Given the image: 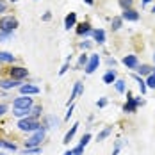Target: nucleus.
Returning a JSON list of instances; mask_svg holds the SVG:
<instances>
[{
	"instance_id": "obj_1",
	"label": "nucleus",
	"mask_w": 155,
	"mask_h": 155,
	"mask_svg": "<svg viewBox=\"0 0 155 155\" xmlns=\"http://www.w3.org/2000/svg\"><path fill=\"white\" fill-rule=\"evenodd\" d=\"M18 130H21V132H36V130H39V128H43L41 123L34 118V116H29V118H23V120H18Z\"/></svg>"
},
{
	"instance_id": "obj_2",
	"label": "nucleus",
	"mask_w": 155,
	"mask_h": 155,
	"mask_svg": "<svg viewBox=\"0 0 155 155\" xmlns=\"http://www.w3.org/2000/svg\"><path fill=\"white\" fill-rule=\"evenodd\" d=\"M18 18L15 16H2L0 18V32H5V34H13V31L18 29Z\"/></svg>"
},
{
	"instance_id": "obj_3",
	"label": "nucleus",
	"mask_w": 155,
	"mask_h": 155,
	"mask_svg": "<svg viewBox=\"0 0 155 155\" xmlns=\"http://www.w3.org/2000/svg\"><path fill=\"white\" fill-rule=\"evenodd\" d=\"M45 132H47L45 125H43V128H39V130H36V132H32V136L25 141V148H38V146L41 144V141L45 139Z\"/></svg>"
},
{
	"instance_id": "obj_4",
	"label": "nucleus",
	"mask_w": 155,
	"mask_h": 155,
	"mask_svg": "<svg viewBox=\"0 0 155 155\" xmlns=\"http://www.w3.org/2000/svg\"><path fill=\"white\" fill-rule=\"evenodd\" d=\"M143 104H144V102H143V98H141V96L134 98L130 91H127V104L123 105V110H125V112H136L137 107L143 105Z\"/></svg>"
},
{
	"instance_id": "obj_5",
	"label": "nucleus",
	"mask_w": 155,
	"mask_h": 155,
	"mask_svg": "<svg viewBox=\"0 0 155 155\" xmlns=\"http://www.w3.org/2000/svg\"><path fill=\"white\" fill-rule=\"evenodd\" d=\"M34 107V100H32L31 96H18L15 98V102H13V109H31Z\"/></svg>"
},
{
	"instance_id": "obj_6",
	"label": "nucleus",
	"mask_w": 155,
	"mask_h": 155,
	"mask_svg": "<svg viewBox=\"0 0 155 155\" xmlns=\"http://www.w3.org/2000/svg\"><path fill=\"white\" fill-rule=\"evenodd\" d=\"M98 66H100V55H98V54H91L87 64L84 66V70H86V73H87V75H91V73L96 71V68H98Z\"/></svg>"
},
{
	"instance_id": "obj_7",
	"label": "nucleus",
	"mask_w": 155,
	"mask_h": 155,
	"mask_svg": "<svg viewBox=\"0 0 155 155\" xmlns=\"http://www.w3.org/2000/svg\"><path fill=\"white\" fill-rule=\"evenodd\" d=\"M9 75H11V78H15V80H21V78H25L29 75V70L23 68V66H13L9 70Z\"/></svg>"
},
{
	"instance_id": "obj_8",
	"label": "nucleus",
	"mask_w": 155,
	"mask_h": 155,
	"mask_svg": "<svg viewBox=\"0 0 155 155\" xmlns=\"http://www.w3.org/2000/svg\"><path fill=\"white\" fill-rule=\"evenodd\" d=\"M18 89L23 96H34V94L41 93V89L38 86H34V84H21V87H18Z\"/></svg>"
},
{
	"instance_id": "obj_9",
	"label": "nucleus",
	"mask_w": 155,
	"mask_h": 155,
	"mask_svg": "<svg viewBox=\"0 0 155 155\" xmlns=\"http://www.w3.org/2000/svg\"><path fill=\"white\" fill-rule=\"evenodd\" d=\"M84 93V84L82 82H75L73 84V89H71V94H70V98H68V105H71L75 100H77L78 94Z\"/></svg>"
},
{
	"instance_id": "obj_10",
	"label": "nucleus",
	"mask_w": 155,
	"mask_h": 155,
	"mask_svg": "<svg viewBox=\"0 0 155 155\" xmlns=\"http://www.w3.org/2000/svg\"><path fill=\"white\" fill-rule=\"evenodd\" d=\"M0 87L4 91H9V89H16V87H21V82L15 80V78H5V80H0Z\"/></svg>"
},
{
	"instance_id": "obj_11",
	"label": "nucleus",
	"mask_w": 155,
	"mask_h": 155,
	"mask_svg": "<svg viewBox=\"0 0 155 155\" xmlns=\"http://www.w3.org/2000/svg\"><path fill=\"white\" fill-rule=\"evenodd\" d=\"M121 62H123L128 70H137V66H139L137 55H125L123 59H121Z\"/></svg>"
},
{
	"instance_id": "obj_12",
	"label": "nucleus",
	"mask_w": 155,
	"mask_h": 155,
	"mask_svg": "<svg viewBox=\"0 0 155 155\" xmlns=\"http://www.w3.org/2000/svg\"><path fill=\"white\" fill-rule=\"evenodd\" d=\"M121 18L127 20V21H137L139 20V13L136 9H125L123 13H121Z\"/></svg>"
},
{
	"instance_id": "obj_13",
	"label": "nucleus",
	"mask_w": 155,
	"mask_h": 155,
	"mask_svg": "<svg viewBox=\"0 0 155 155\" xmlns=\"http://www.w3.org/2000/svg\"><path fill=\"white\" fill-rule=\"evenodd\" d=\"M59 123H61V120L54 114H48L45 118V128H59Z\"/></svg>"
},
{
	"instance_id": "obj_14",
	"label": "nucleus",
	"mask_w": 155,
	"mask_h": 155,
	"mask_svg": "<svg viewBox=\"0 0 155 155\" xmlns=\"http://www.w3.org/2000/svg\"><path fill=\"white\" fill-rule=\"evenodd\" d=\"M77 25V13H70V15H66L64 18V29H73Z\"/></svg>"
},
{
	"instance_id": "obj_15",
	"label": "nucleus",
	"mask_w": 155,
	"mask_h": 155,
	"mask_svg": "<svg viewBox=\"0 0 155 155\" xmlns=\"http://www.w3.org/2000/svg\"><path fill=\"white\" fill-rule=\"evenodd\" d=\"M93 39L98 43V45H104L105 43V31L104 29H93Z\"/></svg>"
},
{
	"instance_id": "obj_16",
	"label": "nucleus",
	"mask_w": 155,
	"mask_h": 155,
	"mask_svg": "<svg viewBox=\"0 0 155 155\" xmlns=\"http://www.w3.org/2000/svg\"><path fill=\"white\" fill-rule=\"evenodd\" d=\"M16 57L11 54V52H4V50H0V64H11V62H15Z\"/></svg>"
},
{
	"instance_id": "obj_17",
	"label": "nucleus",
	"mask_w": 155,
	"mask_h": 155,
	"mask_svg": "<svg viewBox=\"0 0 155 155\" xmlns=\"http://www.w3.org/2000/svg\"><path fill=\"white\" fill-rule=\"evenodd\" d=\"M78 127H80L78 123H73V127H71V128H70V130H68V132L64 134V139H62V143H64V144H68L70 141H71L73 137H75V134H77Z\"/></svg>"
},
{
	"instance_id": "obj_18",
	"label": "nucleus",
	"mask_w": 155,
	"mask_h": 155,
	"mask_svg": "<svg viewBox=\"0 0 155 155\" xmlns=\"http://www.w3.org/2000/svg\"><path fill=\"white\" fill-rule=\"evenodd\" d=\"M77 34L78 36H89V34H93V29H91V25L86 21V23H80L77 27Z\"/></svg>"
},
{
	"instance_id": "obj_19",
	"label": "nucleus",
	"mask_w": 155,
	"mask_h": 155,
	"mask_svg": "<svg viewBox=\"0 0 155 155\" xmlns=\"http://www.w3.org/2000/svg\"><path fill=\"white\" fill-rule=\"evenodd\" d=\"M116 80H118V75H116L114 70H109L107 73L104 75V84H107V86H112Z\"/></svg>"
},
{
	"instance_id": "obj_20",
	"label": "nucleus",
	"mask_w": 155,
	"mask_h": 155,
	"mask_svg": "<svg viewBox=\"0 0 155 155\" xmlns=\"http://www.w3.org/2000/svg\"><path fill=\"white\" fill-rule=\"evenodd\" d=\"M136 71H137V75H141V77H143V75H146V77H148V75H152V73H153V68H152V66H148V64H139Z\"/></svg>"
},
{
	"instance_id": "obj_21",
	"label": "nucleus",
	"mask_w": 155,
	"mask_h": 155,
	"mask_svg": "<svg viewBox=\"0 0 155 155\" xmlns=\"http://www.w3.org/2000/svg\"><path fill=\"white\" fill-rule=\"evenodd\" d=\"M31 109H15L13 114H15L18 120H23V118H29V116H31Z\"/></svg>"
},
{
	"instance_id": "obj_22",
	"label": "nucleus",
	"mask_w": 155,
	"mask_h": 155,
	"mask_svg": "<svg viewBox=\"0 0 155 155\" xmlns=\"http://www.w3.org/2000/svg\"><path fill=\"white\" fill-rule=\"evenodd\" d=\"M134 80L137 82V86H139V89H141V94H146V89H148V86H146V80H143L141 78V75H134Z\"/></svg>"
},
{
	"instance_id": "obj_23",
	"label": "nucleus",
	"mask_w": 155,
	"mask_h": 155,
	"mask_svg": "<svg viewBox=\"0 0 155 155\" xmlns=\"http://www.w3.org/2000/svg\"><path fill=\"white\" fill-rule=\"evenodd\" d=\"M121 25H123V18H121V16H114V18L110 20V27H112V31H120Z\"/></svg>"
},
{
	"instance_id": "obj_24",
	"label": "nucleus",
	"mask_w": 155,
	"mask_h": 155,
	"mask_svg": "<svg viewBox=\"0 0 155 155\" xmlns=\"http://www.w3.org/2000/svg\"><path fill=\"white\" fill-rule=\"evenodd\" d=\"M110 134H112V127H105V128H104V130H102V132H100V134L96 136V141L100 143V141L107 139V137L110 136Z\"/></svg>"
},
{
	"instance_id": "obj_25",
	"label": "nucleus",
	"mask_w": 155,
	"mask_h": 155,
	"mask_svg": "<svg viewBox=\"0 0 155 155\" xmlns=\"http://www.w3.org/2000/svg\"><path fill=\"white\" fill-rule=\"evenodd\" d=\"M114 87H116V91L120 94H123L125 91H127V84H125V80H121V78H118V80L114 82Z\"/></svg>"
},
{
	"instance_id": "obj_26",
	"label": "nucleus",
	"mask_w": 155,
	"mask_h": 155,
	"mask_svg": "<svg viewBox=\"0 0 155 155\" xmlns=\"http://www.w3.org/2000/svg\"><path fill=\"white\" fill-rule=\"evenodd\" d=\"M2 148H5L7 152H18V146H16L15 143H9V141L2 139Z\"/></svg>"
},
{
	"instance_id": "obj_27",
	"label": "nucleus",
	"mask_w": 155,
	"mask_h": 155,
	"mask_svg": "<svg viewBox=\"0 0 155 155\" xmlns=\"http://www.w3.org/2000/svg\"><path fill=\"white\" fill-rule=\"evenodd\" d=\"M41 112H43V107L41 105H34L31 109V116H34L36 120H38V116H41Z\"/></svg>"
},
{
	"instance_id": "obj_28",
	"label": "nucleus",
	"mask_w": 155,
	"mask_h": 155,
	"mask_svg": "<svg viewBox=\"0 0 155 155\" xmlns=\"http://www.w3.org/2000/svg\"><path fill=\"white\" fill-rule=\"evenodd\" d=\"M89 141H91V134L87 132V134H84V136H82V139H80V143H78V144H80L82 148H86V146L89 144Z\"/></svg>"
},
{
	"instance_id": "obj_29",
	"label": "nucleus",
	"mask_w": 155,
	"mask_h": 155,
	"mask_svg": "<svg viewBox=\"0 0 155 155\" xmlns=\"http://www.w3.org/2000/svg\"><path fill=\"white\" fill-rule=\"evenodd\" d=\"M118 4L121 5V9H132V4H134V0H118Z\"/></svg>"
},
{
	"instance_id": "obj_30",
	"label": "nucleus",
	"mask_w": 155,
	"mask_h": 155,
	"mask_svg": "<svg viewBox=\"0 0 155 155\" xmlns=\"http://www.w3.org/2000/svg\"><path fill=\"white\" fill-rule=\"evenodd\" d=\"M87 61H89V55H86V54H82V55L78 57V62H77V66H78V68H82V66H86V64H87Z\"/></svg>"
},
{
	"instance_id": "obj_31",
	"label": "nucleus",
	"mask_w": 155,
	"mask_h": 155,
	"mask_svg": "<svg viewBox=\"0 0 155 155\" xmlns=\"http://www.w3.org/2000/svg\"><path fill=\"white\" fill-rule=\"evenodd\" d=\"M70 61H71V55H70V57H66V62L62 64V68L59 70V75H64V73L68 71V68H70Z\"/></svg>"
},
{
	"instance_id": "obj_32",
	"label": "nucleus",
	"mask_w": 155,
	"mask_h": 155,
	"mask_svg": "<svg viewBox=\"0 0 155 155\" xmlns=\"http://www.w3.org/2000/svg\"><path fill=\"white\" fill-rule=\"evenodd\" d=\"M146 86L152 87V89H155V73H152V75L146 77Z\"/></svg>"
},
{
	"instance_id": "obj_33",
	"label": "nucleus",
	"mask_w": 155,
	"mask_h": 155,
	"mask_svg": "<svg viewBox=\"0 0 155 155\" xmlns=\"http://www.w3.org/2000/svg\"><path fill=\"white\" fill-rule=\"evenodd\" d=\"M41 152V148L38 146V148H25V152H23V155H32V153H39Z\"/></svg>"
},
{
	"instance_id": "obj_34",
	"label": "nucleus",
	"mask_w": 155,
	"mask_h": 155,
	"mask_svg": "<svg viewBox=\"0 0 155 155\" xmlns=\"http://www.w3.org/2000/svg\"><path fill=\"white\" fill-rule=\"evenodd\" d=\"M107 104H109V100H107V98H100V100L96 102V105H98V109H104V107H107Z\"/></svg>"
},
{
	"instance_id": "obj_35",
	"label": "nucleus",
	"mask_w": 155,
	"mask_h": 155,
	"mask_svg": "<svg viewBox=\"0 0 155 155\" xmlns=\"http://www.w3.org/2000/svg\"><path fill=\"white\" fill-rule=\"evenodd\" d=\"M71 152H73V155H84V148H82V146L78 144V146H75V148H73Z\"/></svg>"
},
{
	"instance_id": "obj_36",
	"label": "nucleus",
	"mask_w": 155,
	"mask_h": 155,
	"mask_svg": "<svg viewBox=\"0 0 155 155\" xmlns=\"http://www.w3.org/2000/svg\"><path fill=\"white\" fill-rule=\"evenodd\" d=\"M120 150H121V139H118V141H116V148H114L112 155H118V153H120Z\"/></svg>"
},
{
	"instance_id": "obj_37",
	"label": "nucleus",
	"mask_w": 155,
	"mask_h": 155,
	"mask_svg": "<svg viewBox=\"0 0 155 155\" xmlns=\"http://www.w3.org/2000/svg\"><path fill=\"white\" fill-rule=\"evenodd\" d=\"M73 109H75V105L71 104V105H70V109H68V112H66V116H64V120H70V118H71V114H73Z\"/></svg>"
},
{
	"instance_id": "obj_38",
	"label": "nucleus",
	"mask_w": 155,
	"mask_h": 155,
	"mask_svg": "<svg viewBox=\"0 0 155 155\" xmlns=\"http://www.w3.org/2000/svg\"><path fill=\"white\" fill-rule=\"evenodd\" d=\"M7 105H5V104H0V118H2V116H4V114H5V112H7Z\"/></svg>"
},
{
	"instance_id": "obj_39",
	"label": "nucleus",
	"mask_w": 155,
	"mask_h": 155,
	"mask_svg": "<svg viewBox=\"0 0 155 155\" xmlns=\"http://www.w3.org/2000/svg\"><path fill=\"white\" fill-rule=\"evenodd\" d=\"M13 34H5V32H0V41H5V39H9Z\"/></svg>"
},
{
	"instance_id": "obj_40",
	"label": "nucleus",
	"mask_w": 155,
	"mask_h": 155,
	"mask_svg": "<svg viewBox=\"0 0 155 155\" xmlns=\"http://www.w3.org/2000/svg\"><path fill=\"white\" fill-rule=\"evenodd\" d=\"M5 9H7V2L0 0V13H5Z\"/></svg>"
},
{
	"instance_id": "obj_41",
	"label": "nucleus",
	"mask_w": 155,
	"mask_h": 155,
	"mask_svg": "<svg viewBox=\"0 0 155 155\" xmlns=\"http://www.w3.org/2000/svg\"><path fill=\"white\" fill-rule=\"evenodd\" d=\"M50 18H52V15H50V11H47V13L43 15V18H41V20H43V21H50Z\"/></svg>"
},
{
	"instance_id": "obj_42",
	"label": "nucleus",
	"mask_w": 155,
	"mask_h": 155,
	"mask_svg": "<svg viewBox=\"0 0 155 155\" xmlns=\"http://www.w3.org/2000/svg\"><path fill=\"white\" fill-rule=\"evenodd\" d=\"M89 47H91L89 41H82V43H80V48H82V50H86V48H89Z\"/></svg>"
},
{
	"instance_id": "obj_43",
	"label": "nucleus",
	"mask_w": 155,
	"mask_h": 155,
	"mask_svg": "<svg viewBox=\"0 0 155 155\" xmlns=\"http://www.w3.org/2000/svg\"><path fill=\"white\" fill-rule=\"evenodd\" d=\"M107 64H109V66H116V61H114V59H110V57H109V59H107Z\"/></svg>"
},
{
	"instance_id": "obj_44",
	"label": "nucleus",
	"mask_w": 155,
	"mask_h": 155,
	"mask_svg": "<svg viewBox=\"0 0 155 155\" xmlns=\"http://www.w3.org/2000/svg\"><path fill=\"white\" fill-rule=\"evenodd\" d=\"M84 2H86L87 5H93V4H94V0H84Z\"/></svg>"
},
{
	"instance_id": "obj_45",
	"label": "nucleus",
	"mask_w": 155,
	"mask_h": 155,
	"mask_svg": "<svg viewBox=\"0 0 155 155\" xmlns=\"http://www.w3.org/2000/svg\"><path fill=\"white\" fill-rule=\"evenodd\" d=\"M62 155H73V152H71V150H68V152H64Z\"/></svg>"
},
{
	"instance_id": "obj_46",
	"label": "nucleus",
	"mask_w": 155,
	"mask_h": 155,
	"mask_svg": "<svg viewBox=\"0 0 155 155\" xmlns=\"http://www.w3.org/2000/svg\"><path fill=\"white\" fill-rule=\"evenodd\" d=\"M150 2H153V0H143V4L146 5V4H150Z\"/></svg>"
},
{
	"instance_id": "obj_47",
	"label": "nucleus",
	"mask_w": 155,
	"mask_h": 155,
	"mask_svg": "<svg viewBox=\"0 0 155 155\" xmlns=\"http://www.w3.org/2000/svg\"><path fill=\"white\" fill-rule=\"evenodd\" d=\"M152 13H153V15H155V5H153V9H152Z\"/></svg>"
},
{
	"instance_id": "obj_48",
	"label": "nucleus",
	"mask_w": 155,
	"mask_h": 155,
	"mask_svg": "<svg viewBox=\"0 0 155 155\" xmlns=\"http://www.w3.org/2000/svg\"><path fill=\"white\" fill-rule=\"evenodd\" d=\"M0 148H2V139H0Z\"/></svg>"
},
{
	"instance_id": "obj_49",
	"label": "nucleus",
	"mask_w": 155,
	"mask_h": 155,
	"mask_svg": "<svg viewBox=\"0 0 155 155\" xmlns=\"http://www.w3.org/2000/svg\"><path fill=\"white\" fill-rule=\"evenodd\" d=\"M0 155H7V153H2V152H0Z\"/></svg>"
},
{
	"instance_id": "obj_50",
	"label": "nucleus",
	"mask_w": 155,
	"mask_h": 155,
	"mask_svg": "<svg viewBox=\"0 0 155 155\" xmlns=\"http://www.w3.org/2000/svg\"><path fill=\"white\" fill-rule=\"evenodd\" d=\"M11 2H18V0H11Z\"/></svg>"
},
{
	"instance_id": "obj_51",
	"label": "nucleus",
	"mask_w": 155,
	"mask_h": 155,
	"mask_svg": "<svg viewBox=\"0 0 155 155\" xmlns=\"http://www.w3.org/2000/svg\"><path fill=\"white\" fill-rule=\"evenodd\" d=\"M153 61H155V54H153Z\"/></svg>"
},
{
	"instance_id": "obj_52",
	"label": "nucleus",
	"mask_w": 155,
	"mask_h": 155,
	"mask_svg": "<svg viewBox=\"0 0 155 155\" xmlns=\"http://www.w3.org/2000/svg\"><path fill=\"white\" fill-rule=\"evenodd\" d=\"M153 73H155V68H153Z\"/></svg>"
}]
</instances>
